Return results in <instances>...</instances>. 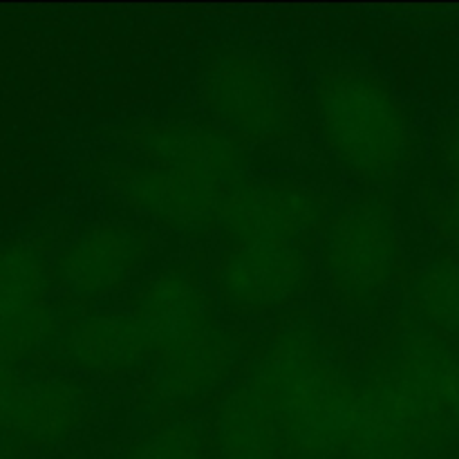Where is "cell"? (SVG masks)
Instances as JSON below:
<instances>
[{
    "instance_id": "52a82bcc",
    "label": "cell",
    "mask_w": 459,
    "mask_h": 459,
    "mask_svg": "<svg viewBox=\"0 0 459 459\" xmlns=\"http://www.w3.org/2000/svg\"><path fill=\"white\" fill-rule=\"evenodd\" d=\"M312 264L300 245L258 242L229 247L218 264V291L242 314H267L294 303L307 290Z\"/></svg>"
},
{
    "instance_id": "e0dca14e",
    "label": "cell",
    "mask_w": 459,
    "mask_h": 459,
    "mask_svg": "<svg viewBox=\"0 0 459 459\" xmlns=\"http://www.w3.org/2000/svg\"><path fill=\"white\" fill-rule=\"evenodd\" d=\"M411 294L426 321L459 339V263H430L417 273Z\"/></svg>"
},
{
    "instance_id": "2e32d148",
    "label": "cell",
    "mask_w": 459,
    "mask_h": 459,
    "mask_svg": "<svg viewBox=\"0 0 459 459\" xmlns=\"http://www.w3.org/2000/svg\"><path fill=\"white\" fill-rule=\"evenodd\" d=\"M213 435L220 459L281 457V429L249 385L233 390L220 402Z\"/></svg>"
},
{
    "instance_id": "8992f818",
    "label": "cell",
    "mask_w": 459,
    "mask_h": 459,
    "mask_svg": "<svg viewBox=\"0 0 459 459\" xmlns=\"http://www.w3.org/2000/svg\"><path fill=\"white\" fill-rule=\"evenodd\" d=\"M52 267L27 242L0 249V359L18 366L52 341Z\"/></svg>"
},
{
    "instance_id": "6da1fadb",
    "label": "cell",
    "mask_w": 459,
    "mask_h": 459,
    "mask_svg": "<svg viewBox=\"0 0 459 459\" xmlns=\"http://www.w3.org/2000/svg\"><path fill=\"white\" fill-rule=\"evenodd\" d=\"M249 388L281 433L309 455L394 459L426 424L388 385L359 390L305 330L282 332L264 348Z\"/></svg>"
},
{
    "instance_id": "9a60e30c",
    "label": "cell",
    "mask_w": 459,
    "mask_h": 459,
    "mask_svg": "<svg viewBox=\"0 0 459 459\" xmlns=\"http://www.w3.org/2000/svg\"><path fill=\"white\" fill-rule=\"evenodd\" d=\"M236 361V343L222 327L213 325L204 334L157 357L152 370V393L160 402L186 403L218 390Z\"/></svg>"
},
{
    "instance_id": "5b68a950",
    "label": "cell",
    "mask_w": 459,
    "mask_h": 459,
    "mask_svg": "<svg viewBox=\"0 0 459 459\" xmlns=\"http://www.w3.org/2000/svg\"><path fill=\"white\" fill-rule=\"evenodd\" d=\"M88 399L76 381L34 375L0 359V442L48 446L83 421Z\"/></svg>"
},
{
    "instance_id": "9c48e42d",
    "label": "cell",
    "mask_w": 459,
    "mask_h": 459,
    "mask_svg": "<svg viewBox=\"0 0 459 459\" xmlns=\"http://www.w3.org/2000/svg\"><path fill=\"white\" fill-rule=\"evenodd\" d=\"M134 160L164 166L236 191L247 173V155L236 137L193 121L148 126L134 137Z\"/></svg>"
},
{
    "instance_id": "7c38bea8",
    "label": "cell",
    "mask_w": 459,
    "mask_h": 459,
    "mask_svg": "<svg viewBox=\"0 0 459 459\" xmlns=\"http://www.w3.org/2000/svg\"><path fill=\"white\" fill-rule=\"evenodd\" d=\"M133 316L148 336L155 357L215 325L209 294L186 269H164L152 276L139 291Z\"/></svg>"
},
{
    "instance_id": "4fadbf2b",
    "label": "cell",
    "mask_w": 459,
    "mask_h": 459,
    "mask_svg": "<svg viewBox=\"0 0 459 459\" xmlns=\"http://www.w3.org/2000/svg\"><path fill=\"white\" fill-rule=\"evenodd\" d=\"M390 388L429 421L444 420L459 430V352L430 336H408L393 352Z\"/></svg>"
},
{
    "instance_id": "d6986e66",
    "label": "cell",
    "mask_w": 459,
    "mask_h": 459,
    "mask_svg": "<svg viewBox=\"0 0 459 459\" xmlns=\"http://www.w3.org/2000/svg\"><path fill=\"white\" fill-rule=\"evenodd\" d=\"M448 157H451L453 179H455V193H453V206H455V220L459 229V121L451 133V143H448Z\"/></svg>"
},
{
    "instance_id": "7a4b0ae2",
    "label": "cell",
    "mask_w": 459,
    "mask_h": 459,
    "mask_svg": "<svg viewBox=\"0 0 459 459\" xmlns=\"http://www.w3.org/2000/svg\"><path fill=\"white\" fill-rule=\"evenodd\" d=\"M314 117L332 157L363 182H388L411 161L406 108L370 72L341 67L323 74L314 85Z\"/></svg>"
},
{
    "instance_id": "ba28073f",
    "label": "cell",
    "mask_w": 459,
    "mask_h": 459,
    "mask_svg": "<svg viewBox=\"0 0 459 459\" xmlns=\"http://www.w3.org/2000/svg\"><path fill=\"white\" fill-rule=\"evenodd\" d=\"M325 215L321 197L294 182H242L224 202L218 227L231 247L291 242L316 231Z\"/></svg>"
},
{
    "instance_id": "277c9868",
    "label": "cell",
    "mask_w": 459,
    "mask_h": 459,
    "mask_svg": "<svg viewBox=\"0 0 459 459\" xmlns=\"http://www.w3.org/2000/svg\"><path fill=\"white\" fill-rule=\"evenodd\" d=\"M323 269L336 294L352 305H375L397 281L402 233L397 213L381 197L348 202L323 233Z\"/></svg>"
},
{
    "instance_id": "30bf717a",
    "label": "cell",
    "mask_w": 459,
    "mask_h": 459,
    "mask_svg": "<svg viewBox=\"0 0 459 459\" xmlns=\"http://www.w3.org/2000/svg\"><path fill=\"white\" fill-rule=\"evenodd\" d=\"M148 238L126 222H106L76 236L54 260V281L74 299H99L139 272Z\"/></svg>"
},
{
    "instance_id": "ac0fdd59",
    "label": "cell",
    "mask_w": 459,
    "mask_h": 459,
    "mask_svg": "<svg viewBox=\"0 0 459 459\" xmlns=\"http://www.w3.org/2000/svg\"><path fill=\"white\" fill-rule=\"evenodd\" d=\"M202 455L204 448L195 426L178 421L143 435L126 459H202Z\"/></svg>"
},
{
    "instance_id": "3957f363",
    "label": "cell",
    "mask_w": 459,
    "mask_h": 459,
    "mask_svg": "<svg viewBox=\"0 0 459 459\" xmlns=\"http://www.w3.org/2000/svg\"><path fill=\"white\" fill-rule=\"evenodd\" d=\"M200 94L218 128L231 137L278 143L294 134L291 90L263 54L238 48L215 52L202 67Z\"/></svg>"
},
{
    "instance_id": "8fae6325",
    "label": "cell",
    "mask_w": 459,
    "mask_h": 459,
    "mask_svg": "<svg viewBox=\"0 0 459 459\" xmlns=\"http://www.w3.org/2000/svg\"><path fill=\"white\" fill-rule=\"evenodd\" d=\"M112 182L134 211L179 231H193L215 222L231 195L204 179L142 160L117 170Z\"/></svg>"
},
{
    "instance_id": "5bb4252c",
    "label": "cell",
    "mask_w": 459,
    "mask_h": 459,
    "mask_svg": "<svg viewBox=\"0 0 459 459\" xmlns=\"http://www.w3.org/2000/svg\"><path fill=\"white\" fill-rule=\"evenodd\" d=\"M61 352L76 370L92 375H126L152 354L148 336L134 316L88 314L72 321L61 334Z\"/></svg>"
}]
</instances>
